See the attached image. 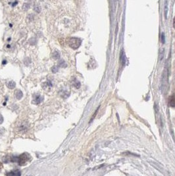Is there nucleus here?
<instances>
[{
    "instance_id": "nucleus-1",
    "label": "nucleus",
    "mask_w": 175,
    "mask_h": 176,
    "mask_svg": "<svg viewBox=\"0 0 175 176\" xmlns=\"http://www.w3.org/2000/svg\"><path fill=\"white\" fill-rule=\"evenodd\" d=\"M82 41L78 38H72L69 41V45L72 49H77L80 47Z\"/></svg>"
},
{
    "instance_id": "nucleus-2",
    "label": "nucleus",
    "mask_w": 175,
    "mask_h": 176,
    "mask_svg": "<svg viewBox=\"0 0 175 176\" xmlns=\"http://www.w3.org/2000/svg\"><path fill=\"white\" fill-rule=\"evenodd\" d=\"M168 78H167V71H164L163 73L162 76V87L163 90H167V87L168 86Z\"/></svg>"
},
{
    "instance_id": "nucleus-3",
    "label": "nucleus",
    "mask_w": 175,
    "mask_h": 176,
    "mask_svg": "<svg viewBox=\"0 0 175 176\" xmlns=\"http://www.w3.org/2000/svg\"><path fill=\"white\" fill-rule=\"evenodd\" d=\"M169 105L170 107L175 108V95H173L169 97Z\"/></svg>"
},
{
    "instance_id": "nucleus-4",
    "label": "nucleus",
    "mask_w": 175,
    "mask_h": 176,
    "mask_svg": "<svg viewBox=\"0 0 175 176\" xmlns=\"http://www.w3.org/2000/svg\"><path fill=\"white\" fill-rule=\"evenodd\" d=\"M26 156L25 154H22L19 158V163L20 165H23L26 162Z\"/></svg>"
},
{
    "instance_id": "nucleus-5",
    "label": "nucleus",
    "mask_w": 175,
    "mask_h": 176,
    "mask_svg": "<svg viewBox=\"0 0 175 176\" xmlns=\"http://www.w3.org/2000/svg\"><path fill=\"white\" fill-rule=\"evenodd\" d=\"M121 63H122V65L123 66H125L127 63V57L124 52H122L121 53Z\"/></svg>"
},
{
    "instance_id": "nucleus-6",
    "label": "nucleus",
    "mask_w": 175,
    "mask_h": 176,
    "mask_svg": "<svg viewBox=\"0 0 175 176\" xmlns=\"http://www.w3.org/2000/svg\"><path fill=\"white\" fill-rule=\"evenodd\" d=\"M15 97L17 98V99H18V100L21 99L23 98V92L21 90H18L15 94Z\"/></svg>"
},
{
    "instance_id": "nucleus-7",
    "label": "nucleus",
    "mask_w": 175,
    "mask_h": 176,
    "mask_svg": "<svg viewBox=\"0 0 175 176\" xmlns=\"http://www.w3.org/2000/svg\"><path fill=\"white\" fill-rule=\"evenodd\" d=\"M52 57H53V59L57 60V59H59V57H60V54H59V53L58 51H55V52H53V53Z\"/></svg>"
},
{
    "instance_id": "nucleus-8",
    "label": "nucleus",
    "mask_w": 175,
    "mask_h": 176,
    "mask_svg": "<svg viewBox=\"0 0 175 176\" xmlns=\"http://www.w3.org/2000/svg\"><path fill=\"white\" fill-rule=\"evenodd\" d=\"M7 87H9V88H11V89H13L15 87V83L13 82V81H10L9 83H8L7 85Z\"/></svg>"
},
{
    "instance_id": "nucleus-9",
    "label": "nucleus",
    "mask_w": 175,
    "mask_h": 176,
    "mask_svg": "<svg viewBox=\"0 0 175 176\" xmlns=\"http://www.w3.org/2000/svg\"><path fill=\"white\" fill-rule=\"evenodd\" d=\"M165 5H164V16H165V19L167 18V13H168V7H167V3L168 1H165Z\"/></svg>"
},
{
    "instance_id": "nucleus-10",
    "label": "nucleus",
    "mask_w": 175,
    "mask_h": 176,
    "mask_svg": "<svg viewBox=\"0 0 175 176\" xmlns=\"http://www.w3.org/2000/svg\"><path fill=\"white\" fill-rule=\"evenodd\" d=\"M73 85L74 87H75L76 88H79L80 87V83L79 81H78L77 80H74V82L73 83Z\"/></svg>"
},
{
    "instance_id": "nucleus-11",
    "label": "nucleus",
    "mask_w": 175,
    "mask_h": 176,
    "mask_svg": "<svg viewBox=\"0 0 175 176\" xmlns=\"http://www.w3.org/2000/svg\"><path fill=\"white\" fill-rule=\"evenodd\" d=\"M35 102H36V104H40L41 101H42V98L40 97V96H37V97L36 98V99H35Z\"/></svg>"
},
{
    "instance_id": "nucleus-12",
    "label": "nucleus",
    "mask_w": 175,
    "mask_h": 176,
    "mask_svg": "<svg viewBox=\"0 0 175 176\" xmlns=\"http://www.w3.org/2000/svg\"><path fill=\"white\" fill-rule=\"evenodd\" d=\"M34 10L37 12V13H40V11H41V8H40V7L38 5H36L35 6H34Z\"/></svg>"
},
{
    "instance_id": "nucleus-13",
    "label": "nucleus",
    "mask_w": 175,
    "mask_h": 176,
    "mask_svg": "<svg viewBox=\"0 0 175 176\" xmlns=\"http://www.w3.org/2000/svg\"><path fill=\"white\" fill-rule=\"evenodd\" d=\"M161 42H162L163 44L165 43V36H164V34L163 32L161 34Z\"/></svg>"
},
{
    "instance_id": "nucleus-14",
    "label": "nucleus",
    "mask_w": 175,
    "mask_h": 176,
    "mask_svg": "<svg viewBox=\"0 0 175 176\" xmlns=\"http://www.w3.org/2000/svg\"><path fill=\"white\" fill-rule=\"evenodd\" d=\"M51 71H52V72H53V73H57V71H58V68H57V67H56V66H54V67H53L52 69H51Z\"/></svg>"
},
{
    "instance_id": "nucleus-15",
    "label": "nucleus",
    "mask_w": 175,
    "mask_h": 176,
    "mask_svg": "<svg viewBox=\"0 0 175 176\" xmlns=\"http://www.w3.org/2000/svg\"><path fill=\"white\" fill-rule=\"evenodd\" d=\"M29 4H27V3H26V4L24 5V6H23V9H24V10H27L29 8Z\"/></svg>"
},
{
    "instance_id": "nucleus-16",
    "label": "nucleus",
    "mask_w": 175,
    "mask_h": 176,
    "mask_svg": "<svg viewBox=\"0 0 175 176\" xmlns=\"http://www.w3.org/2000/svg\"><path fill=\"white\" fill-rule=\"evenodd\" d=\"M3 121V117L0 114V123H2Z\"/></svg>"
},
{
    "instance_id": "nucleus-17",
    "label": "nucleus",
    "mask_w": 175,
    "mask_h": 176,
    "mask_svg": "<svg viewBox=\"0 0 175 176\" xmlns=\"http://www.w3.org/2000/svg\"><path fill=\"white\" fill-rule=\"evenodd\" d=\"M173 27L174 28H175V17H174V19H173Z\"/></svg>"
},
{
    "instance_id": "nucleus-18",
    "label": "nucleus",
    "mask_w": 175,
    "mask_h": 176,
    "mask_svg": "<svg viewBox=\"0 0 175 176\" xmlns=\"http://www.w3.org/2000/svg\"><path fill=\"white\" fill-rule=\"evenodd\" d=\"M2 168V163H0V170H1V168Z\"/></svg>"
},
{
    "instance_id": "nucleus-19",
    "label": "nucleus",
    "mask_w": 175,
    "mask_h": 176,
    "mask_svg": "<svg viewBox=\"0 0 175 176\" xmlns=\"http://www.w3.org/2000/svg\"><path fill=\"white\" fill-rule=\"evenodd\" d=\"M17 176H21V174H20L19 172L18 173V174H17Z\"/></svg>"
}]
</instances>
